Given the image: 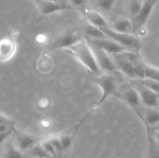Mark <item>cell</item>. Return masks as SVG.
Listing matches in <instances>:
<instances>
[{"label":"cell","mask_w":159,"mask_h":158,"mask_svg":"<svg viewBox=\"0 0 159 158\" xmlns=\"http://www.w3.org/2000/svg\"><path fill=\"white\" fill-rule=\"evenodd\" d=\"M39 123H40V125L43 129H49L52 125V121L49 118L43 117L40 119Z\"/></svg>","instance_id":"obj_29"},{"label":"cell","mask_w":159,"mask_h":158,"mask_svg":"<svg viewBox=\"0 0 159 158\" xmlns=\"http://www.w3.org/2000/svg\"><path fill=\"white\" fill-rule=\"evenodd\" d=\"M85 3H86V0H70V5L75 9L83 7L85 5Z\"/></svg>","instance_id":"obj_30"},{"label":"cell","mask_w":159,"mask_h":158,"mask_svg":"<svg viewBox=\"0 0 159 158\" xmlns=\"http://www.w3.org/2000/svg\"><path fill=\"white\" fill-rule=\"evenodd\" d=\"M48 1H54V2H61V0H48Z\"/></svg>","instance_id":"obj_34"},{"label":"cell","mask_w":159,"mask_h":158,"mask_svg":"<svg viewBox=\"0 0 159 158\" xmlns=\"http://www.w3.org/2000/svg\"><path fill=\"white\" fill-rule=\"evenodd\" d=\"M142 5L143 2L140 0H132L129 6V11H130V15L135 18L141 12Z\"/></svg>","instance_id":"obj_22"},{"label":"cell","mask_w":159,"mask_h":158,"mask_svg":"<svg viewBox=\"0 0 159 158\" xmlns=\"http://www.w3.org/2000/svg\"><path fill=\"white\" fill-rule=\"evenodd\" d=\"M158 0H144L143 2L141 12L134 18V32H138L139 29L144 28V25L152 15L155 5Z\"/></svg>","instance_id":"obj_7"},{"label":"cell","mask_w":159,"mask_h":158,"mask_svg":"<svg viewBox=\"0 0 159 158\" xmlns=\"http://www.w3.org/2000/svg\"><path fill=\"white\" fill-rule=\"evenodd\" d=\"M59 138H60L63 151L68 150L71 147V143H72V139H71V136L69 135H62V136H59Z\"/></svg>","instance_id":"obj_27"},{"label":"cell","mask_w":159,"mask_h":158,"mask_svg":"<svg viewBox=\"0 0 159 158\" xmlns=\"http://www.w3.org/2000/svg\"><path fill=\"white\" fill-rule=\"evenodd\" d=\"M107 37L114 40L126 49L133 52L138 53L141 47V42L136 35L132 33H121L116 32L110 28L102 29Z\"/></svg>","instance_id":"obj_3"},{"label":"cell","mask_w":159,"mask_h":158,"mask_svg":"<svg viewBox=\"0 0 159 158\" xmlns=\"http://www.w3.org/2000/svg\"><path fill=\"white\" fill-rule=\"evenodd\" d=\"M140 82L144 86L150 89L151 91L157 93L159 94V81H158L153 80L151 78H144V79H138Z\"/></svg>","instance_id":"obj_21"},{"label":"cell","mask_w":159,"mask_h":158,"mask_svg":"<svg viewBox=\"0 0 159 158\" xmlns=\"http://www.w3.org/2000/svg\"><path fill=\"white\" fill-rule=\"evenodd\" d=\"M16 52V43L11 38H3L0 43V60L2 62L10 60Z\"/></svg>","instance_id":"obj_12"},{"label":"cell","mask_w":159,"mask_h":158,"mask_svg":"<svg viewBox=\"0 0 159 158\" xmlns=\"http://www.w3.org/2000/svg\"><path fill=\"white\" fill-rule=\"evenodd\" d=\"M36 144V139L32 135L23 133L20 135L16 139V147L23 152L31 150Z\"/></svg>","instance_id":"obj_15"},{"label":"cell","mask_w":159,"mask_h":158,"mask_svg":"<svg viewBox=\"0 0 159 158\" xmlns=\"http://www.w3.org/2000/svg\"><path fill=\"white\" fill-rule=\"evenodd\" d=\"M86 40L91 46H96L112 56L123 54L128 50L125 47L110 38L86 39Z\"/></svg>","instance_id":"obj_6"},{"label":"cell","mask_w":159,"mask_h":158,"mask_svg":"<svg viewBox=\"0 0 159 158\" xmlns=\"http://www.w3.org/2000/svg\"><path fill=\"white\" fill-rule=\"evenodd\" d=\"M42 1H43V0H34V2H36V4H37V6H38V5L40 4V3Z\"/></svg>","instance_id":"obj_33"},{"label":"cell","mask_w":159,"mask_h":158,"mask_svg":"<svg viewBox=\"0 0 159 158\" xmlns=\"http://www.w3.org/2000/svg\"><path fill=\"white\" fill-rule=\"evenodd\" d=\"M138 84L139 86L136 88L141 96L142 104H144V106L148 108H155L158 106L159 104V94L146 88L139 81Z\"/></svg>","instance_id":"obj_10"},{"label":"cell","mask_w":159,"mask_h":158,"mask_svg":"<svg viewBox=\"0 0 159 158\" xmlns=\"http://www.w3.org/2000/svg\"><path fill=\"white\" fill-rule=\"evenodd\" d=\"M85 32L86 36L88 37L87 39H105L108 38L104 31L93 25L88 23L85 28Z\"/></svg>","instance_id":"obj_17"},{"label":"cell","mask_w":159,"mask_h":158,"mask_svg":"<svg viewBox=\"0 0 159 158\" xmlns=\"http://www.w3.org/2000/svg\"><path fill=\"white\" fill-rule=\"evenodd\" d=\"M93 81L101 88L102 95H101L100 99L97 101V102L93 105L89 112L77 124L75 127L76 129H78L79 126L83 123L84 121L86 119H88L93 112L97 110L109 99V97H110V96H116V97L118 98L120 97V93L119 91H118L117 85H116V81H115L114 77L113 76L106 74H99V75H96V77H93Z\"/></svg>","instance_id":"obj_2"},{"label":"cell","mask_w":159,"mask_h":158,"mask_svg":"<svg viewBox=\"0 0 159 158\" xmlns=\"http://www.w3.org/2000/svg\"><path fill=\"white\" fill-rule=\"evenodd\" d=\"M91 47L94 52L95 56H96L99 68L103 69L105 71H107V72L119 71L114 60L111 58L110 54H107L105 51L99 49V48L96 47V46H91Z\"/></svg>","instance_id":"obj_8"},{"label":"cell","mask_w":159,"mask_h":158,"mask_svg":"<svg viewBox=\"0 0 159 158\" xmlns=\"http://www.w3.org/2000/svg\"><path fill=\"white\" fill-rule=\"evenodd\" d=\"M146 129L148 130V158H159V147L153 136H152L149 128Z\"/></svg>","instance_id":"obj_18"},{"label":"cell","mask_w":159,"mask_h":158,"mask_svg":"<svg viewBox=\"0 0 159 158\" xmlns=\"http://www.w3.org/2000/svg\"><path fill=\"white\" fill-rule=\"evenodd\" d=\"M37 41L39 43H43L46 41V36L41 34V35H38L37 37Z\"/></svg>","instance_id":"obj_31"},{"label":"cell","mask_w":159,"mask_h":158,"mask_svg":"<svg viewBox=\"0 0 159 158\" xmlns=\"http://www.w3.org/2000/svg\"><path fill=\"white\" fill-rule=\"evenodd\" d=\"M110 29L121 33H132L134 32V23L127 17H121L113 22Z\"/></svg>","instance_id":"obj_14"},{"label":"cell","mask_w":159,"mask_h":158,"mask_svg":"<svg viewBox=\"0 0 159 158\" xmlns=\"http://www.w3.org/2000/svg\"><path fill=\"white\" fill-rule=\"evenodd\" d=\"M120 99H122L135 112L137 113L139 118H141V105L142 104L141 96L139 92L135 87L131 86V85H125L124 89L119 91Z\"/></svg>","instance_id":"obj_5"},{"label":"cell","mask_w":159,"mask_h":158,"mask_svg":"<svg viewBox=\"0 0 159 158\" xmlns=\"http://www.w3.org/2000/svg\"><path fill=\"white\" fill-rule=\"evenodd\" d=\"M85 18L87 22L101 29H106L110 28V24L103 17V15L97 11L86 10L85 12Z\"/></svg>","instance_id":"obj_13"},{"label":"cell","mask_w":159,"mask_h":158,"mask_svg":"<svg viewBox=\"0 0 159 158\" xmlns=\"http://www.w3.org/2000/svg\"><path fill=\"white\" fill-rule=\"evenodd\" d=\"M155 139L159 143V129L155 131Z\"/></svg>","instance_id":"obj_32"},{"label":"cell","mask_w":159,"mask_h":158,"mask_svg":"<svg viewBox=\"0 0 159 158\" xmlns=\"http://www.w3.org/2000/svg\"><path fill=\"white\" fill-rule=\"evenodd\" d=\"M80 33L76 30H71L65 33L62 35L57 37L51 44L48 46L50 50H66L74 46L82 40H83Z\"/></svg>","instance_id":"obj_4"},{"label":"cell","mask_w":159,"mask_h":158,"mask_svg":"<svg viewBox=\"0 0 159 158\" xmlns=\"http://www.w3.org/2000/svg\"><path fill=\"white\" fill-rule=\"evenodd\" d=\"M49 139H50V141H51V143H52V145L54 146V149H55L56 152H57V153H60V152H61V151H63L59 136H51V137H49Z\"/></svg>","instance_id":"obj_28"},{"label":"cell","mask_w":159,"mask_h":158,"mask_svg":"<svg viewBox=\"0 0 159 158\" xmlns=\"http://www.w3.org/2000/svg\"><path fill=\"white\" fill-rule=\"evenodd\" d=\"M4 158H23V151L16 147L9 149L5 153Z\"/></svg>","instance_id":"obj_24"},{"label":"cell","mask_w":159,"mask_h":158,"mask_svg":"<svg viewBox=\"0 0 159 158\" xmlns=\"http://www.w3.org/2000/svg\"><path fill=\"white\" fill-rule=\"evenodd\" d=\"M115 0H98L97 6L104 11H109L113 7Z\"/></svg>","instance_id":"obj_25"},{"label":"cell","mask_w":159,"mask_h":158,"mask_svg":"<svg viewBox=\"0 0 159 158\" xmlns=\"http://www.w3.org/2000/svg\"><path fill=\"white\" fill-rule=\"evenodd\" d=\"M51 99L49 97H47V96H41L37 101V108L40 110H42V111L48 110L51 107Z\"/></svg>","instance_id":"obj_23"},{"label":"cell","mask_w":159,"mask_h":158,"mask_svg":"<svg viewBox=\"0 0 159 158\" xmlns=\"http://www.w3.org/2000/svg\"><path fill=\"white\" fill-rule=\"evenodd\" d=\"M31 155L35 158H51V156L46 151L41 143H37L31 149Z\"/></svg>","instance_id":"obj_19"},{"label":"cell","mask_w":159,"mask_h":158,"mask_svg":"<svg viewBox=\"0 0 159 158\" xmlns=\"http://www.w3.org/2000/svg\"><path fill=\"white\" fill-rule=\"evenodd\" d=\"M15 130V120L2 112L0 115V140H1V143L2 144L11 135L13 134Z\"/></svg>","instance_id":"obj_11"},{"label":"cell","mask_w":159,"mask_h":158,"mask_svg":"<svg viewBox=\"0 0 159 158\" xmlns=\"http://www.w3.org/2000/svg\"><path fill=\"white\" fill-rule=\"evenodd\" d=\"M38 8L40 13L44 15H52L55 12H61V11L74 10L75 9L71 5L65 4L61 2L48 1V0H43L38 5Z\"/></svg>","instance_id":"obj_9"},{"label":"cell","mask_w":159,"mask_h":158,"mask_svg":"<svg viewBox=\"0 0 159 158\" xmlns=\"http://www.w3.org/2000/svg\"><path fill=\"white\" fill-rule=\"evenodd\" d=\"M65 51L77 59L90 73L99 75L100 68L94 52L86 39H83L74 46L65 50Z\"/></svg>","instance_id":"obj_1"},{"label":"cell","mask_w":159,"mask_h":158,"mask_svg":"<svg viewBox=\"0 0 159 158\" xmlns=\"http://www.w3.org/2000/svg\"><path fill=\"white\" fill-rule=\"evenodd\" d=\"M141 119L146 128H150L152 125L159 123V111L154 108H149L142 115Z\"/></svg>","instance_id":"obj_16"},{"label":"cell","mask_w":159,"mask_h":158,"mask_svg":"<svg viewBox=\"0 0 159 158\" xmlns=\"http://www.w3.org/2000/svg\"><path fill=\"white\" fill-rule=\"evenodd\" d=\"M144 78H151L159 81V68H154L146 63L144 64Z\"/></svg>","instance_id":"obj_20"},{"label":"cell","mask_w":159,"mask_h":158,"mask_svg":"<svg viewBox=\"0 0 159 158\" xmlns=\"http://www.w3.org/2000/svg\"><path fill=\"white\" fill-rule=\"evenodd\" d=\"M41 144H42V146L43 147V148L46 150V151L48 152V153H49L51 156H55V155L57 153V152H56L55 149H54V146L52 145V143H51V141H50L49 138L42 141Z\"/></svg>","instance_id":"obj_26"}]
</instances>
